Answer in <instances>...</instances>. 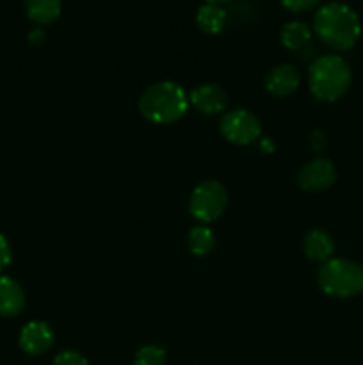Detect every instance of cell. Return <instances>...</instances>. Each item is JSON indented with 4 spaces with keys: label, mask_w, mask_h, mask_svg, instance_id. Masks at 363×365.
<instances>
[{
    "label": "cell",
    "mask_w": 363,
    "mask_h": 365,
    "mask_svg": "<svg viewBox=\"0 0 363 365\" xmlns=\"http://www.w3.org/2000/svg\"><path fill=\"white\" fill-rule=\"evenodd\" d=\"M313 32L330 48L349 50L362 36V21L351 6L340 0H331L317 9Z\"/></svg>",
    "instance_id": "obj_1"
},
{
    "label": "cell",
    "mask_w": 363,
    "mask_h": 365,
    "mask_svg": "<svg viewBox=\"0 0 363 365\" xmlns=\"http://www.w3.org/2000/svg\"><path fill=\"white\" fill-rule=\"evenodd\" d=\"M189 109V96L177 82L164 81L149 86L139 98V113L155 125H169L182 120Z\"/></svg>",
    "instance_id": "obj_2"
},
{
    "label": "cell",
    "mask_w": 363,
    "mask_h": 365,
    "mask_svg": "<svg viewBox=\"0 0 363 365\" xmlns=\"http://www.w3.org/2000/svg\"><path fill=\"white\" fill-rule=\"evenodd\" d=\"M351 84V68L347 61L335 53L320 56L310 64L308 88L319 102H337Z\"/></svg>",
    "instance_id": "obj_3"
},
{
    "label": "cell",
    "mask_w": 363,
    "mask_h": 365,
    "mask_svg": "<svg viewBox=\"0 0 363 365\" xmlns=\"http://www.w3.org/2000/svg\"><path fill=\"white\" fill-rule=\"evenodd\" d=\"M317 284L331 298H352L363 292V266L347 259H331L320 266Z\"/></svg>",
    "instance_id": "obj_4"
},
{
    "label": "cell",
    "mask_w": 363,
    "mask_h": 365,
    "mask_svg": "<svg viewBox=\"0 0 363 365\" xmlns=\"http://www.w3.org/2000/svg\"><path fill=\"white\" fill-rule=\"evenodd\" d=\"M228 191L217 180H205L196 185L189 200V212L201 223H212L224 212Z\"/></svg>",
    "instance_id": "obj_5"
},
{
    "label": "cell",
    "mask_w": 363,
    "mask_h": 365,
    "mask_svg": "<svg viewBox=\"0 0 363 365\" xmlns=\"http://www.w3.org/2000/svg\"><path fill=\"white\" fill-rule=\"evenodd\" d=\"M219 130L221 135L231 145L246 146L258 141L260 134H262V123L249 110L235 109L221 118Z\"/></svg>",
    "instance_id": "obj_6"
},
{
    "label": "cell",
    "mask_w": 363,
    "mask_h": 365,
    "mask_svg": "<svg viewBox=\"0 0 363 365\" xmlns=\"http://www.w3.org/2000/svg\"><path fill=\"white\" fill-rule=\"evenodd\" d=\"M337 180V168L326 157H315L299 170L298 184L306 192H320L330 189Z\"/></svg>",
    "instance_id": "obj_7"
},
{
    "label": "cell",
    "mask_w": 363,
    "mask_h": 365,
    "mask_svg": "<svg viewBox=\"0 0 363 365\" xmlns=\"http://www.w3.org/2000/svg\"><path fill=\"white\" fill-rule=\"evenodd\" d=\"M18 342L27 355H43L53 346V331L45 321H31L21 328Z\"/></svg>",
    "instance_id": "obj_8"
},
{
    "label": "cell",
    "mask_w": 363,
    "mask_h": 365,
    "mask_svg": "<svg viewBox=\"0 0 363 365\" xmlns=\"http://www.w3.org/2000/svg\"><path fill=\"white\" fill-rule=\"evenodd\" d=\"M301 75L292 64H278L267 73L265 89L276 98H285L299 88Z\"/></svg>",
    "instance_id": "obj_9"
},
{
    "label": "cell",
    "mask_w": 363,
    "mask_h": 365,
    "mask_svg": "<svg viewBox=\"0 0 363 365\" xmlns=\"http://www.w3.org/2000/svg\"><path fill=\"white\" fill-rule=\"evenodd\" d=\"M189 103L196 107L201 114H219L226 109L228 96L224 89L217 84H201L189 96Z\"/></svg>",
    "instance_id": "obj_10"
},
{
    "label": "cell",
    "mask_w": 363,
    "mask_h": 365,
    "mask_svg": "<svg viewBox=\"0 0 363 365\" xmlns=\"http://www.w3.org/2000/svg\"><path fill=\"white\" fill-rule=\"evenodd\" d=\"M302 250H305V255L310 260L324 264L333 259V237L327 232L320 230V228H312L310 232H306L305 239H302Z\"/></svg>",
    "instance_id": "obj_11"
},
{
    "label": "cell",
    "mask_w": 363,
    "mask_h": 365,
    "mask_svg": "<svg viewBox=\"0 0 363 365\" xmlns=\"http://www.w3.org/2000/svg\"><path fill=\"white\" fill-rule=\"evenodd\" d=\"M25 309V292L18 282L0 277V316L16 317Z\"/></svg>",
    "instance_id": "obj_12"
},
{
    "label": "cell",
    "mask_w": 363,
    "mask_h": 365,
    "mask_svg": "<svg viewBox=\"0 0 363 365\" xmlns=\"http://www.w3.org/2000/svg\"><path fill=\"white\" fill-rule=\"evenodd\" d=\"M60 0H25V13L28 20L38 25H48L60 16Z\"/></svg>",
    "instance_id": "obj_13"
},
{
    "label": "cell",
    "mask_w": 363,
    "mask_h": 365,
    "mask_svg": "<svg viewBox=\"0 0 363 365\" xmlns=\"http://www.w3.org/2000/svg\"><path fill=\"white\" fill-rule=\"evenodd\" d=\"M226 24V11L217 4L205 2L196 11V25L206 34H217Z\"/></svg>",
    "instance_id": "obj_14"
},
{
    "label": "cell",
    "mask_w": 363,
    "mask_h": 365,
    "mask_svg": "<svg viewBox=\"0 0 363 365\" xmlns=\"http://www.w3.org/2000/svg\"><path fill=\"white\" fill-rule=\"evenodd\" d=\"M312 29H310L308 24L305 21H287V24L281 27L280 39L283 43L285 48L288 50H301L302 46L308 45L312 41Z\"/></svg>",
    "instance_id": "obj_15"
},
{
    "label": "cell",
    "mask_w": 363,
    "mask_h": 365,
    "mask_svg": "<svg viewBox=\"0 0 363 365\" xmlns=\"http://www.w3.org/2000/svg\"><path fill=\"white\" fill-rule=\"evenodd\" d=\"M187 246L191 250L192 255L196 257H205L216 246V235L205 225H198V227H192L187 234Z\"/></svg>",
    "instance_id": "obj_16"
},
{
    "label": "cell",
    "mask_w": 363,
    "mask_h": 365,
    "mask_svg": "<svg viewBox=\"0 0 363 365\" xmlns=\"http://www.w3.org/2000/svg\"><path fill=\"white\" fill-rule=\"evenodd\" d=\"M166 364V351L160 346L149 344L135 353L134 365H164Z\"/></svg>",
    "instance_id": "obj_17"
},
{
    "label": "cell",
    "mask_w": 363,
    "mask_h": 365,
    "mask_svg": "<svg viewBox=\"0 0 363 365\" xmlns=\"http://www.w3.org/2000/svg\"><path fill=\"white\" fill-rule=\"evenodd\" d=\"M53 365H89L88 359L82 356L78 351L68 349V351H60L53 360Z\"/></svg>",
    "instance_id": "obj_18"
},
{
    "label": "cell",
    "mask_w": 363,
    "mask_h": 365,
    "mask_svg": "<svg viewBox=\"0 0 363 365\" xmlns=\"http://www.w3.org/2000/svg\"><path fill=\"white\" fill-rule=\"evenodd\" d=\"M319 2L320 0H281V6L294 13H302V11L313 9Z\"/></svg>",
    "instance_id": "obj_19"
},
{
    "label": "cell",
    "mask_w": 363,
    "mask_h": 365,
    "mask_svg": "<svg viewBox=\"0 0 363 365\" xmlns=\"http://www.w3.org/2000/svg\"><path fill=\"white\" fill-rule=\"evenodd\" d=\"M11 264V246L7 239L0 234V273Z\"/></svg>",
    "instance_id": "obj_20"
},
{
    "label": "cell",
    "mask_w": 363,
    "mask_h": 365,
    "mask_svg": "<svg viewBox=\"0 0 363 365\" xmlns=\"http://www.w3.org/2000/svg\"><path fill=\"white\" fill-rule=\"evenodd\" d=\"M28 41H31L32 45H41V43L45 41V31H43V29H34V31L28 34Z\"/></svg>",
    "instance_id": "obj_21"
},
{
    "label": "cell",
    "mask_w": 363,
    "mask_h": 365,
    "mask_svg": "<svg viewBox=\"0 0 363 365\" xmlns=\"http://www.w3.org/2000/svg\"><path fill=\"white\" fill-rule=\"evenodd\" d=\"M260 150H262V152L270 153V152H273V150H274L273 141H270V139H267V138L260 139Z\"/></svg>",
    "instance_id": "obj_22"
},
{
    "label": "cell",
    "mask_w": 363,
    "mask_h": 365,
    "mask_svg": "<svg viewBox=\"0 0 363 365\" xmlns=\"http://www.w3.org/2000/svg\"><path fill=\"white\" fill-rule=\"evenodd\" d=\"M205 2H209V4H217V6H219V4L228 2V0H205Z\"/></svg>",
    "instance_id": "obj_23"
}]
</instances>
